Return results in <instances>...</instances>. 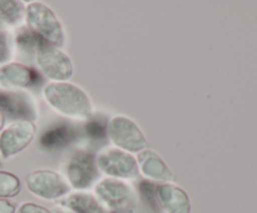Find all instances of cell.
I'll list each match as a JSON object with an SVG mask.
<instances>
[{
  "mask_svg": "<svg viewBox=\"0 0 257 213\" xmlns=\"http://www.w3.org/2000/svg\"><path fill=\"white\" fill-rule=\"evenodd\" d=\"M48 104L60 115L75 120H88L93 114L89 95L79 85L70 82H49L43 88Z\"/></svg>",
  "mask_w": 257,
  "mask_h": 213,
  "instance_id": "1",
  "label": "cell"
},
{
  "mask_svg": "<svg viewBox=\"0 0 257 213\" xmlns=\"http://www.w3.org/2000/svg\"><path fill=\"white\" fill-rule=\"evenodd\" d=\"M25 22L39 39L50 45L60 48L65 43V33L62 23L48 5L40 2H32L25 7Z\"/></svg>",
  "mask_w": 257,
  "mask_h": 213,
  "instance_id": "2",
  "label": "cell"
},
{
  "mask_svg": "<svg viewBox=\"0 0 257 213\" xmlns=\"http://www.w3.org/2000/svg\"><path fill=\"white\" fill-rule=\"evenodd\" d=\"M63 175L70 187L78 190L88 189L99 179L95 158L82 149H73L65 154L60 163Z\"/></svg>",
  "mask_w": 257,
  "mask_h": 213,
  "instance_id": "3",
  "label": "cell"
},
{
  "mask_svg": "<svg viewBox=\"0 0 257 213\" xmlns=\"http://www.w3.org/2000/svg\"><path fill=\"white\" fill-rule=\"evenodd\" d=\"M105 128L112 144L131 154L142 152L150 145L140 125L127 115H113Z\"/></svg>",
  "mask_w": 257,
  "mask_h": 213,
  "instance_id": "4",
  "label": "cell"
},
{
  "mask_svg": "<svg viewBox=\"0 0 257 213\" xmlns=\"http://www.w3.org/2000/svg\"><path fill=\"white\" fill-rule=\"evenodd\" d=\"M38 69L52 82H68L74 72L72 59L60 48L39 40L35 50Z\"/></svg>",
  "mask_w": 257,
  "mask_h": 213,
  "instance_id": "5",
  "label": "cell"
},
{
  "mask_svg": "<svg viewBox=\"0 0 257 213\" xmlns=\"http://www.w3.org/2000/svg\"><path fill=\"white\" fill-rule=\"evenodd\" d=\"M99 173L117 179H135L140 175L136 157L117 147H105L95 155Z\"/></svg>",
  "mask_w": 257,
  "mask_h": 213,
  "instance_id": "6",
  "label": "cell"
},
{
  "mask_svg": "<svg viewBox=\"0 0 257 213\" xmlns=\"http://www.w3.org/2000/svg\"><path fill=\"white\" fill-rule=\"evenodd\" d=\"M25 183L29 192L42 199H62L70 192V185L64 175L53 169L33 170L27 175Z\"/></svg>",
  "mask_w": 257,
  "mask_h": 213,
  "instance_id": "7",
  "label": "cell"
},
{
  "mask_svg": "<svg viewBox=\"0 0 257 213\" xmlns=\"http://www.w3.org/2000/svg\"><path fill=\"white\" fill-rule=\"evenodd\" d=\"M94 195L103 207L113 210L127 208L135 199V190L125 180L103 178L94 184Z\"/></svg>",
  "mask_w": 257,
  "mask_h": 213,
  "instance_id": "8",
  "label": "cell"
},
{
  "mask_svg": "<svg viewBox=\"0 0 257 213\" xmlns=\"http://www.w3.org/2000/svg\"><path fill=\"white\" fill-rule=\"evenodd\" d=\"M34 122L30 120H15L0 132V154L10 158L23 152L35 137Z\"/></svg>",
  "mask_w": 257,
  "mask_h": 213,
  "instance_id": "9",
  "label": "cell"
},
{
  "mask_svg": "<svg viewBox=\"0 0 257 213\" xmlns=\"http://www.w3.org/2000/svg\"><path fill=\"white\" fill-rule=\"evenodd\" d=\"M0 110L3 114L9 115L10 118H17L18 120L33 122L38 117L34 100L25 93H0Z\"/></svg>",
  "mask_w": 257,
  "mask_h": 213,
  "instance_id": "10",
  "label": "cell"
},
{
  "mask_svg": "<svg viewBox=\"0 0 257 213\" xmlns=\"http://www.w3.org/2000/svg\"><path fill=\"white\" fill-rule=\"evenodd\" d=\"M136 160H137L140 174H142L143 177L162 183H172L175 180V174L171 168L155 150L147 148L137 153Z\"/></svg>",
  "mask_w": 257,
  "mask_h": 213,
  "instance_id": "11",
  "label": "cell"
},
{
  "mask_svg": "<svg viewBox=\"0 0 257 213\" xmlns=\"http://www.w3.org/2000/svg\"><path fill=\"white\" fill-rule=\"evenodd\" d=\"M156 198L167 213H191L190 197L180 185L161 183L156 188Z\"/></svg>",
  "mask_w": 257,
  "mask_h": 213,
  "instance_id": "12",
  "label": "cell"
},
{
  "mask_svg": "<svg viewBox=\"0 0 257 213\" xmlns=\"http://www.w3.org/2000/svg\"><path fill=\"white\" fill-rule=\"evenodd\" d=\"M34 78L33 70L20 63H8L0 67V87L4 89H24L32 84Z\"/></svg>",
  "mask_w": 257,
  "mask_h": 213,
  "instance_id": "13",
  "label": "cell"
},
{
  "mask_svg": "<svg viewBox=\"0 0 257 213\" xmlns=\"http://www.w3.org/2000/svg\"><path fill=\"white\" fill-rule=\"evenodd\" d=\"M59 204L70 213H105L104 207L92 193L84 190L68 193L59 199Z\"/></svg>",
  "mask_w": 257,
  "mask_h": 213,
  "instance_id": "14",
  "label": "cell"
},
{
  "mask_svg": "<svg viewBox=\"0 0 257 213\" xmlns=\"http://www.w3.org/2000/svg\"><path fill=\"white\" fill-rule=\"evenodd\" d=\"M25 7L15 0H0V29L17 27L24 18Z\"/></svg>",
  "mask_w": 257,
  "mask_h": 213,
  "instance_id": "15",
  "label": "cell"
},
{
  "mask_svg": "<svg viewBox=\"0 0 257 213\" xmlns=\"http://www.w3.org/2000/svg\"><path fill=\"white\" fill-rule=\"evenodd\" d=\"M69 138L70 130L65 125H62V127H54L52 129L47 130L42 135L40 143L47 149H54V148H59L67 144L69 142Z\"/></svg>",
  "mask_w": 257,
  "mask_h": 213,
  "instance_id": "16",
  "label": "cell"
},
{
  "mask_svg": "<svg viewBox=\"0 0 257 213\" xmlns=\"http://www.w3.org/2000/svg\"><path fill=\"white\" fill-rule=\"evenodd\" d=\"M22 183L15 174L5 170H0V198H12L19 194Z\"/></svg>",
  "mask_w": 257,
  "mask_h": 213,
  "instance_id": "17",
  "label": "cell"
},
{
  "mask_svg": "<svg viewBox=\"0 0 257 213\" xmlns=\"http://www.w3.org/2000/svg\"><path fill=\"white\" fill-rule=\"evenodd\" d=\"M39 38L34 34L28 28H20L17 34V44L20 50L30 53L33 50H37L38 44H39Z\"/></svg>",
  "mask_w": 257,
  "mask_h": 213,
  "instance_id": "18",
  "label": "cell"
},
{
  "mask_svg": "<svg viewBox=\"0 0 257 213\" xmlns=\"http://www.w3.org/2000/svg\"><path fill=\"white\" fill-rule=\"evenodd\" d=\"M17 213H52V210L43 207V205L37 204V203L25 202L23 203V204H20Z\"/></svg>",
  "mask_w": 257,
  "mask_h": 213,
  "instance_id": "19",
  "label": "cell"
},
{
  "mask_svg": "<svg viewBox=\"0 0 257 213\" xmlns=\"http://www.w3.org/2000/svg\"><path fill=\"white\" fill-rule=\"evenodd\" d=\"M10 58L9 44L4 33L0 32V64L5 63Z\"/></svg>",
  "mask_w": 257,
  "mask_h": 213,
  "instance_id": "20",
  "label": "cell"
},
{
  "mask_svg": "<svg viewBox=\"0 0 257 213\" xmlns=\"http://www.w3.org/2000/svg\"><path fill=\"white\" fill-rule=\"evenodd\" d=\"M17 208L8 199L0 198V213H15Z\"/></svg>",
  "mask_w": 257,
  "mask_h": 213,
  "instance_id": "21",
  "label": "cell"
},
{
  "mask_svg": "<svg viewBox=\"0 0 257 213\" xmlns=\"http://www.w3.org/2000/svg\"><path fill=\"white\" fill-rule=\"evenodd\" d=\"M5 123V115L3 114V112L0 110V130H3V127H4Z\"/></svg>",
  "mask_w": 257,
  "mask_h": 213,
  "instance_id": "22",
  "label": "cell"
},
{
  "mask_svg": "<svg viewBox=\"0 0 257 213\" xmlns=\"http://www.w3.org/2000/svg\"><path fill=\"white\" fill-rule=\"evenodd\" d=\"M57 213H70L69 210H59V212H57Z\"/></svg>",
  "mask_w": 257,
  "mask_h": 213,
  "instance_id": "23",
  "label": "cell"
}]
</instances>
